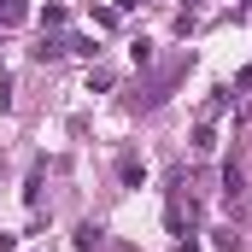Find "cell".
Instances as JSON below:
<instances>
[{"mask_svg": "<svg viewBox=\"0 0 252 252\" xmlns=\"http://www.w3.org/2000/svg\"><path fill=\"white\" fill-rule=\"evenodd\" d=\"M118 176H124V188H141V182H147V164H141V158H124Z\"/></svg>", "mask_w": 252, "mask_h": 252, "instance_id": "cell-2", "label": "cell"}, {"mask_svg": "<svg viewBox=\"0 0 252 252\" xmlns=\"http://www.w3.org/2000/svg\"><path fill=\"white\" fill-rule=\"evenodd\" d=\"M0 252H18V241H12V235H0Z\"/></svg>", "mask_w": 252, "mask_h": 252, "instance_id": "cell-11", "label": "cell"}, {"mask_svg": "<svg viewBox=\"0 0 252 252\" xmlns=\"http://www.w3.org/2000/svg\"><path fill=\"white\" fill-rule=\"evenodd\" d=\"M59 53H64V41H59V35H41V41H35V59H41V64H47V59H59Z\"/></svg>", "mask_w": 252, "mask_h": 252, "instance_id": "cell-5", "label": "cell"}, {"mask_svg": "<svg viewBox=\"0 0 252 252\" xmlns=\"http://www.w3.org/2000/svg\"><path fill=\"white\" fill-rule=\"evenodd\" d=\"M188 6H199V0H188Z\"/></svg>", "mask_w": 252, "mask_h": 252, "instance_id": "cell-12", "label": "cell"}, {"mask_svg": "<svg viewBox=\"0 0 252 252\" xmlns=\"http://www.w3.org/2000/svg\"><path fill=\"white\" fill-rule=\"evenodd\" d=\"M24 18H30L24 0H0V24H24Z\"/></svg>", "mask_w": 252, "mask_h": 252, "instance_id": "cell-4", "label": "cell"}, {"mask_svg": "<svg viewBox=\"0 0 252 252\" xmlns=\"http://www.w3.org/2000/svg\"><path fill=\"white\" fill-rule=\"evenodd\" d=\"M176 252H199V241H193V235H182V241H176Z\"/></svg>", "mask_w": 252, "mask_h": 252, "instance_id": "cell-10", "label": "cell"}, {"mask_svg": "<svg viewBox=\"0 0 252 252\" xmlns=\"http://www.w3.org/2000/svg\"><path fill=\"white\" fill-rule=\"evenodd\" d=\"M129 59H135V64H153V41H147V35H141V41H129Z\"/></svg>", "mask_w": 252, "mask_h": 252, "instance_id": "cell-8", "label": "cell"}, {"mask_svg": "<svg viewBox=\"0 0 252 252\" xmlns=\"http://www.w3.org/2000/svg\"><path fill=\"white\" fill-rule=\"evenodd\" d=\"M211 147H217V135H211V124H199L193 129V153H211Z\"/></svg>", "mask_w": 252, "mask_h": 252, "instance_id": "cell-7", "label": "cell"}, {"mask_svg": "<svg viewBox=\"0 0 252 252\" xmlns=\"http://www.w3.org/2000/svg\"><path fill=\"white\" fill-rule=\"evenodd\" d=\"M64 18H70L64 6H47V12H41V30H64Z\"/></svg>", "mask_w": 252, "mask_h": 252, "instance_id": "cell-9", "label": "cell"}, {"mask_svg": "<svg viewBox=\"0 0 252 252\" xmlns=\"http://www.w3.org/2000/svg\"><path fill=\"white\" fill-rule=\"evenodd\" d=\"M64 53H76V59H94L100 47H94V35H64Z\"/></svg>", "mask_w": 252, "mask_h": 252, "instance_id": "cell-3", "label": "cell"}, {"mask_svg": "<svg viewBox=\"0 0 252 252\" xmlns=\"http://www.w3.org/2000/svg\"><path fill=\"white\" fill-rule=\"evenodd\" d=\"M223 193H229V199H241V193H247V176H241V164H223Z\"/></svg>", "mask_w": 252, "mask_h": 252, "instance_id": "cell-1", "label": "cell"}, {"mask_svg": "<svg viewBox=\"0 0 252 252\" xmlns=\"http://www.w3.org/2000/svg\"><path fill=\"white\" fill-rule=\"evenodd\" d=\"M100 247V223H82V229H76V252H94Z\"/></svg>", "mask_w": 252, "mask_h": 252, "instance_id": "cell-6", "label": "cell"}]
</instances>
